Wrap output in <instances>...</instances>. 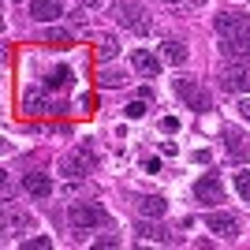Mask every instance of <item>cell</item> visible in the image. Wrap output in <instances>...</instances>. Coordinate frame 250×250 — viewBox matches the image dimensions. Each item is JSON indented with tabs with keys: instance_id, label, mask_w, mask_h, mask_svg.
<instances>
[{
	"instance_id": "cell-15",
	"label": "cell",
	"mask_w": 250,
	"mask_h": 250,
	"mask_svg": "<svg viewBox=\"0 0 250 250\" xmlns=\"http://www.w3.org/2000/svg\"><path fill=\"white\" fill-rule=\"evenodd\" d=\"M101 86H108V90H120V86H127V75H120V71H112V67H101Z\"/></svg>"
},
{
	"instance_id": "cell-6",
	"label": "cell",
	"mask_w": 250,
	"mask_h": 250,
	"mask_svg": "<svg viewBox=\"0 0 250 250\" xmlns=\"http://www.w3.org/2000/svg\"><path fill=\"white\" fill-rule=\"evenodd\" d=\"M194 198H198L202 206H220V202H224V183H220L217 176H202L198 183H194Z\"/></svg>"
},
{
	"instance_id": "cell-1",
	"label": "cell",
	"mask_w": 250,
	"mask_h": 250,
	"mask_svg": "<svg viewBox=\"0 0 250 250\" xmlns=\"http://www.w3.org/2000/svg\"><path fill=\"white\" fill-rule=\"evenodd\" d=\"M217 34H220V52L224 56H250V19L243 11H220Z\"/></svg>"
},
{
	"instance_id": "cell-10",
	"label": "cell",
	"mask_w": 250,
	"mask_h": 250,
	"mask_svg": "<svg viewBox=\"0 0 250 250\" xmlns=\"http://www.w3.org/2000/svg\"><path fill=\"white\" fill-rule=\"evenodd\" d=\"M135 209L142 213V217L153 220V217H165L168 213V202L161 198V194H142V198H135Z\"/></svg>"
},
{
	"instance_id": "cell-8",
	"label": "cell",
	"mask_w": 250,
	"mask_h": 250,
	"mask_svg": "<svg viewBox=\"0 0 250 250\" xmlns=\"http://www.w3.org/2000/svg\"><path fill=\"white\" fill-rule=\"evenodd\" d=\"M131 67H135L138 75H146V79H153L157 71H161V60H157L149 49H135L131 52Z\"/></svg>"
},
{
	"instance_id": "cell-20",
	"label": "cell",
	"mask_w": 250,
	"mask_h": 250,
	"mask_svg": "<svg viewBox=\"0 0 250 250\" xmlns=\"http://www.w3.org/2000/svg\"><path fill=\"white\" fill-rule=\"evenodd\" d=\"M22 247H26V250H49V247H52V239H49V235H38V239H26Z\"/></svg>"
},
{
	"instance_id": "cell-22",
	"label": "cell",
	"mask_w": 250,
	"mask_h": 250,
	"mask_svg": "<svg viewBox=\"0 0 250 250\" xmlns=\"http://www.w3.org/2000/svg\"><path fill=\"white\" fill-rule=\"evenodd\" d=\"M161 131H168V135H176V131H179V124L172 120V116H165V120H161Z\"/></svg>"
},
{
	"instance_id": "cell-21",
	"label": "cell",
	"mask_w": 250,
	"mask_h": 250,
	"mask_svg": "<svg viewBox=\"0 0 250 250\" xmlns=\"http://www.w3.org/2000/svg\"><path fill=\"white\" fill-rule=\"evenodd\" d=\"M142 112H146V101H131L127 104V116H131V120H138Z\"/></svg>"
},
{
	"instance_id": "cell-9",
	"label": "cell",
	"mask_w": 250,
	"mask_h": 250,
	"mask_svg": "<svg viewBox=\"0 0 250 250\" xmlns=\"http://www.w3.org/2000/svg\"><path fill=\"white\" fill-rule=\"evenodd\" d=\"M22 187H26L30 198H49L52 194V179L45 176V172H30V176H22Z\"/></svg>"
},
{
	"instance_id": "cell-17",
	"label": "cell",
	"mask_w": 250,
	"mask_h": 250,
	"mask_svg": "<svg viewBox=\"0 0 250 250\" xmlns=\"http://www.w3.org/2000/svg\"><path fill=\"white\" fill-rule=\"evenodd\" d=\"M135 231L142 235V239H149V243H165V239H168V235H165L161 228H157V224H138Z\"/></svg>"
},
{
	"instance_id": "cell-25",
	"label": "cell",
	"mask_w": 250,
	"mask_h": 250,
	"mask_svg": "<svg viewBox=\"0 0 250 250\" xmlns=\"http://www.w3.org/2000/svg\"><path fill=\"white\" fill-rule=\"evenodd\" d=\"M190 4H206V0H190Z\"/></svg>"
},
{
	"instance_id": "cell-14",
	"label": "cell",
	"mask_w": 250,
	"mask_h": 250,
	"mask_svg": "<svg viewBox=\"0 0 250 250\" xmlns=\"http://www.w3.org/2000/svg\"><path fill=\"white\" fill-rule=\"evenodd\" d=\"M71 79H75L71 67H63V63H60V67H52V71L45 75V90H60V86H63V83H71Z\"/></svg>"
},
{
	"instance_id": "cell-19",
	"label": "cell",
	"mask_w": 250,
	"mask_h": 250,
	"mask_svg": "<svg viewBox=\"0 0 250 250\" xmlns=\"http://www.w3.org/2000/svg\"><path fill=\"white\" fill-rule=\"evenodd\" d=\"M235 190L250 202V172H247V168H243V172H235Z\"/></svg>"
},
{
	"instance_id": "cell-2",
	"label": "cell",
	"mask_w": 250,
	"mask_h": 250,
	"mask_svg": "<svg viewBox=\"0 0 250 250\" xmlns=\"http://www.w3.org/2000/svg\"><path fill=\"white\" fill-rule=\"evenodd\" d=\"M220 86L231 90V94L250 90V60L247 56H228V60L220 63Z\"/></svg>"
},
{
	"instance_id": "cell-24",
	"label": "cell",
	"mask_w": 250,
	"mask_h": 250,
	"mask_svg": "<svg viewBox=\"0 0 250 250\" xmlns=\"http://www.w3.org/2000/svg\"><path fill=\"white\" fill-rule=\"evenodd\" d=\"M83 4H86V8H97V4H101V0H83Z\"/></svg>"
},
{
	"instance_id": "cell-3",
	"label": "cell",
	"mask_w": 250,
	"mask_h": 250,
	"mask_svg": "<svg viewBox=\"0 0 250 250\" xmlns=\"http://www.w3.org/2000/svg\"><path fill=\"white\" fill-rule=\"evenodd\" d=\"M116 15H120V22H124L127 30H135V34H149L153 30V19H149L146 8L135 4V0H120V4H116Z\"/></svg>"
},
{
	"instance_id": "cell-16",
	"label": "cell",
	"mask_w": 250,
	"mask_h": 250,
	"mask_svg": "<svg viewBox=\"0 0 250 250\" xmlns=\"http://www.w3.org/2000/svg\"><path fill=\"white\" fill-rule=\"evenodd\" d=\"M60 168L67 172V179H83V172H86L79 157H63V161H60Z\"/></svg>"
},
{
	"instance_id": "cell-13",
	"label": "cell",
	"mask_w": 250,
	"mask_h": 250,
	"mask_svg": "<svg viewBox=\"0 0 250 250\" xmlns=\"http://www.w3.org/2000/svg\"><path fill=\"white\" fill-rule=\"evenodd\" d=\"M161 56H165V63L183 67V63H187V45L183 42H161Z\"/></svg>"
},
{
	"instance_id": "cell-11",
	"label": "cell",
	"mask_w": 250,
	"mask_h": 250,
	"mask_svg": "<svg viewBox=\"0 0 250 250\" xmlns=\"http://www.w3.org/2000/svg\"><path fill=\"white\" fill-rule=\"evenodd\" d=\"M206 224H209V231H217V235H224V239L239 235V224H235V217H228V213H209Z\"/></svg>"
},
{
	"instance_id": "cell-4",
	"label": "cell",
	"mask_w": 250,
	"mask_h": 250,
	"mask_svg": "<svg viewBox=\"0 0 250 250\" xmlns=\"http://www.w3.org/2000/svg\"><path fill=\"white\" fill-rule=\"evenodd\" d=\"M176 94H179V101L187 104V108H194V112H209V108H213V101H209V94L206 90H202L198 83H194V79H176Z\"/></svg>"
},
{
	"instance_id": "cell-18",
	"label": "cell",
	"mask_w": 250,
	"mask_h": 250,
	"mask_svg": "<svg viewBox=\"0 0 250 250\" xmlns=\"http://www.w3.org/2000/svg\"><path fill=\"white\" fill-rule=\"evenodd\" d=\"M116 49H120V42H116V38H101V45H97V56L108 63V60L116 56Z\"/></svg>"
},
{
	"instance_id": "cell-5",
	"label": "cell",
	"mask_w": 250,
	"mask_h": 250,
	"mask_svg": "<svg viewBox=\"0 0 250 250\" xmlns=\"http://www.w3.org/2000/svg\"><path fill=\"white\" fill-rule=\"evenodd\" d=\"M71 224L75 228H104L108 224V213H104V206H71Z\"/></svg>"
},
{
	"instance_id": "cell-12",
	"label": "cell",
	"mask_w": 250,
	"mask_h": 250,
	"mask_svg": "<svg viewBox=\"0 0 250 250\" xmlns=\"http://www.w3.org/2000/svg\"><path fill=\"white\" fill-rule=\"evenodd\" d=\"M220 138L228 142V157H231V161H247V138H243V131L224 127V131H220Z\"/></svg>"
},
{
	"instance_id": "cell-7",
	"label": "cell",
	"mask_w": 250,
	"mask_h": 250,
	"mask_svg": "<svg viewBox=\"0 0 250 250\" xmlns=\"http://www.w3.org/2000/svg\"><path fill=\"white\" fill-rule=\"evenodd\" d=\"M63 15V4L60 0H30V19L38 22H52Z\"/></svg>"
},
{
	"instance_id": "cell-23",
	"label": "cell",
	"mask_w": 250,
	"mask_h": 250,
	"mask_svg": "<svg viewBox=\"0 0 250 250\" xmlns=\"http://www.w3.org/2000/svg\"><path fill=\"white\" fill-rule=\"evenodd\" d=\"M239 116H247V120H250V97H247V101H239Z\"/></svg>"
}]
</instances>
